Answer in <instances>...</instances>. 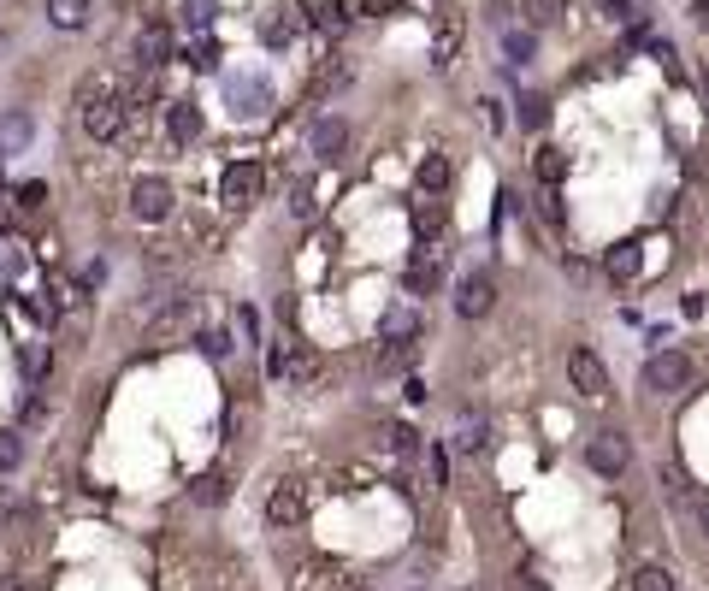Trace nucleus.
I'll use <instances>...</instances> for the list:
<instances>
[{
	"instance_id": "1",
	"label": "nucleus",
	"mask_w": 709,
	"mask_h": 591,
	"mask_svg": "<svg viewBox=\"0 0 709 591\" xmlns=\"http://www.w3.org/2000/svg\"><path fill=\"white\" fill-rule=\"evenodd\" d=\"M692 385V355L686 349H656L645 361V391L650 396H674Z\"/></svg>"
},
{
	"instance_id": "2",
	"label": "nucleus",
	"mask_w": 709,
	"mask_h": 591,
	"mask_svg": "<svg viewBox=\"0 0 709 591\" xmlns=\"http://www.w3.org/2000/svg\"><path fill=\"white\" fill-rule=\"evenodd\" d=\"M83 131L95 136V142H113V136L125 131V95H119V89H107V95L83 101Z\"/></svg>"
},
{
	"instance_id": "3",
	"label": "nucleus",
	"mask_w": 709,
	"mask_h": 591,
	"mask_svg": "<svg viewBox=\"0 0 709 591\" xmlns=\"http://www.w3.org/2000/svg\"><path fill=\"white\" fill-rule=\"evenodd\" d=\"M260 190H266V166L260 160H231L225 166V184H219L225 207H249V201H260Z\"/></svg>"
},
{
	"instance_id": "4",
	"label": "nucleus",
	"mask_w": 709,
	"mask_h": 591,
	"mask_svg": "<svg viewBox=\"0 0 709 591\" xmlns=\"http://www.w3.org/2000/svg\"><path fill=\"white\" fill-rule=\"evenodd\" d=\"M627 461H633V444H627V432H597V438L585 444V467H591V473H603V479L627 473Z\"/></svg>"
},
{
	"instance_id": "5",
	"label": "nucleus",
	"mask_w": 709,
	"mask_h": 591,
	"mask_svg": "<svg viewBox=\"0 0 709 591\" xmlns=\"http://www.w3.org/2000/svg\"><path fill=\"white\" fill-rule=\"evenodd\" d=\"M497 308V278L491 272H467L461 284H455V314L461 320H485Z\"/></svg>"
},
{
	"instance_id": "6",
	"label": "nucleus",
	"mask_w": 709,
	"mask_h": 591,
	"mask_svg": "<svg viewBox=\"0 0 709 591\" xmlns=\"http://www.w3.org/2000/svg\"><path fill=\"white\" fill-rule=\"evenodd\" d=\"M130 213L148 219V225L166 219V213H172V184H166V178H136V184H130Z\"/></svg>"
},
{
	"instance_id": "7",
	"label": "nucleus",
	"mask_w": 709,
	"mask_h": 591,
	"mask_svg": "<svg viewBox=\"0 0 709 591\" xmlns=\"http://www.w3.org/2000/svg\"><path fill=\"white\" fill-rule=\"evenodd\" d=\"M568 379H574V391H580V396H603V391H609V367H603L591 349H574V355H568Z\"/></svg>"
},
{
	"instance_id": "8",
	"label": "nucleus",
	"mask_w": 709,
	"mask_h": 591,
	"mask_svg": "<svg viewBox=\"0 0 709 591\" xmlns=\"http://www.w3.org/2000/svg\"><path fill=\"white\" fill-rule=\"evenodd\" d=\"M485 438H491V426H485V414H479V408L455 414V426H450V450H455V456H473V450H485Z\"/></svg>"
},
{
	"instance_id": "9",
	"label": "nucleus",
	"mask_w": 709,
	"mask_h": 591,
	"mask_svg": "<svg viewBox=\"0 0 709 591\" xmlns=\"http://www.w3.org/2000/svg\"><path fill=\"white\" fill-rule=\"evenodd\" d=\"M349 83H355V66L331 54V60H325V66L314 71V77H308V95H314V101H331V95H343Z\"/></svg>"
},
{
	"instance_id": "10",
	"label": "nucleus",
	"mask_w": 709,
	"mask_h": 591,
	"mask_svg": "<svg viewBox=\"0 0 709 591\" xmlns=\"http://www.w3.org/2000/svg\"><path fill=\"white\" fill-rule=\"evenodd\" d=\"M30 136H36V119H30L24 107L0 113V154H24V148H30Z\"/></svg>"
},
{
	"instance_id": "11",
	"label": "nucleus",
	"mask_w": 709,
	"mask_h": 591,
	"mask_svg": "<svg viewBox=\"0 0 709 591\" xmlns=\"http://www.w3.org/2000/svg\"><path fill=\"white\" fill-rule=\"evenodd\" d=\"M408 219H414V237H420V243H432V237L450 225V207H444V201H432V196H420Z\"/></svg>"
},
{
	"instance_id": "12",
	"label": "nucleus",
	"mask_w": 709,
	"mask_h": 591,
	"mask_svg": "<svg viewBox=\"0 0 709 591\" xmlns=\"http://www.w3.org/2000/svg\"><path fill=\"white\" fill-rule=\"evenodd\" d=\"M266 521H272V526H296V521H302V485H278V491L266 497Z\"/></svg>"
},
{
	"instance_id": "13",
	"label": "nucleus",
	"mask_w": 709,
	"mask_h": 591,
	"mask_svg": "<svg viewBox=\"0 0 709 591\" xmlns=\"http://www.w3.org/2000/svg\"><path fill=\"white\" fill-rule=\"evenodd\" d=\"M166 131H172V142L190 148L195 136H201V107H195V101H172V107H166Z\"/></svg>"
},
{
	"instance_id": "14",
	"label": "nucleus",
	"mask_w": 709,
	"mask_h": 591,
	"mask_svg": "<svg viewBox=\"0 0 709 591\" xmlns=\"http://www.w3.org/2000/svg\"><path fill=\"white\" fill-rule=\"evenodd\" d=\"M532 178H538V184H544V190H556V184H562V178H568V154H562V148H550V142H544V148H538V154H532Z\"/></svg>"
},
{
	"instance_id": "15",
	"label": "nucleus",
	"mask_w": 709,
	"mask_h": 591,
	"mask_svg": "<svg viewBox=\"0 0 709 591\" xmlns=\"http://www.w3.org/2000/svg\"><path fill=\"white\" fill-rule=\"evenodd\" d=\"M266 101H272V95H266V83H260V77H231V107H237L243 119H255Z\"/></svg>"
},
{
	"instance_id": "16",
	"label": "nucleus",
	"mask_w": 709,
	"mask_h": 591,
	"mask_svg": "<svg viewBox=\"0 0 709 591\" xmlns=\"http://www.w3.org/2000/svg\"><path fill=\"white\" fill-rule=\"evenodd\" d=\"M603 272H609L615 284H633V278H639V243H615V249L603 255Z\"/></svg>"
},
{
	"instance_id": "17",
	"label": "nucleus",
	"mask_w": 709,
	"mask_h": 591,
	"mask_svg": "<svg viewBox=\"0 0 709 591\" xmlns=\"http://www.w3.org/2000/svg\"><path fill=\"white\" fill-rule=\"evenodd\" d=\"M343 148H349V125H343V119H320V125H314V154H320V160H337Z\"/></svg>"
},
{
	"instance_id": "18",
	"label": "nucleus",
	"mask_w": 709,
	"mask_h": 591,
	"mask_svg": "<svg viewBox=\"0 0 709 591\" xmlns=\"http://www.w3.org/2000/svg\"><path fill=\"white\" fill-rule=\"evenodd\" d=\"M260 42H266V48H290V42H296V12H290V6H278V12L260 24Z\"/></svg>"
},
{
	"instance_id": "19",
	"label": "nucleus",
	"mask_w": 709,
	"mask_h": 591,
	"mask_svg": "<svg viewBox=\"0 0 709 591\" xmlns=\"http://www.w3.org/2000/svg\"><path fill=\"white\" fill-rule=\"evenodd\" d=\"M414 184H420V196L450 190V160H444V154H426V160H420V172H414Z\"/></svg>"
},
{
	"instance_id": "20",
	"label": "nucleus",
	"mask_w": 709,
	"mask_h": 591,
	"mask_svg": "<svg viewBox=\"0 0 709 591\" xmlns=\"http://www.w3.org/2000/svg\"><path fill=\"white\" fill-rule=\"evenodd\" d=\"M48 18L60 30H83L89 24V0H48Z\"/></svg>"
},
{
	"instance_id": "21",
	"label": "nucleus",
	"mask_w": 709,
	"mask_h": 591,
	"mask_svg": "<svg viewBox=\"0 0 709 591\" xmlns=\"http://www.w3.org/2000/svg\"><path fill=\"white\" fill-rule=\"evenodd\" d=\"M627 591H674V574H668V568H656V562H645V568H633V574H627Z\"/></svg>"
},
{
	"instance_id": "22",
	"label": "nucleus",
	"mask_w": 709,
	"mask_h": 591,
	"mask_svg": "<svg viewBox=\"0 0 709 591\" xmlns=\"http://www.w3.org/2000/svg\"><path fill=\"white\" fill-rule=\"evenodd\" d=\"M190 314H195V296H178V302H172V314H160V320H154V331H148V337L160 343L166 331H184V326H190Z\"/></svg>"
},
{
	"instance_id": "23",
	"label": "nucleus",
	"mask_w": 709,
	"mask_h": 591,
	"mask_svg": "<svg viewBox=\"0 0 709 591\" xmlns=\"http://www.w3.org/2000/svg\"><path fill=\"white\" fill-rule=\"evenodd\" d=\"M195 349H201L207 361H225V355H231V331H225V326H201V331H195Z\"/></svg>"
},
{
	"instance_id": "24",
	"label": "nucleus",
	"mask_w": 709,
	"mask_h": 591,
	"mask_svg": "<svg viewBox=\"0 0 709 591\" xmlns=\"http://www.w3.org/2000/svg\"><path fill=\"white\" fill-rule=\"evenodd\" d=\"M408 290H414V296L438 290V261H432V255H414V261H408Z\"/></svg>"
},
{
	"instance_id": "25",
	"label": "nucleus",
	"mask_w": 709,
	"mask_h": 591,
	"mask_svg": "<svg viewBox=\"0 0 709 591\" xmlns=\"http://www.w3.org/2000/svg\"><path fill=\"white\" fill-rule=\"evenodd\" d=\"M190 497L195 503H225V497H231V479H225V473H201L190 485Z\"/></svg>"
},
{
	"instance_id": "26",
	"label": "nucleus",
	"mask_w": 709,
	"mask_h": 591,
	"mask_svg": "<svg viewBox=\"0 0 709 591\" xmlns=\"http://www.w3.org/2000/svg\"><path fill=\"white\" fill-rule=\"evenodd\" d=\"M503 54H509L515 66H532V54H538V42H532V30H503Z\"/></svg>"
},
{
	"instance_id": "27",
	"label": "nucleus",
	"mask_w": 709,
	"mask_h": 591,
	"mask_svg": "<svg viewBox=\"0 0 709 591\" xmlns=\"http://www.w3.org/2000/svg\"><path fill=\"white\" fill-rule=\"evenodd\" d=\"M18 461H24V438H18L12 426H0V473H12Z\"/></svg>"
},
{
	"instance_id": "28",
	"label": "nucleus",
	"mask_w": 709,
	"mask_h": 591,
	"mask_svg": "<svg viewBox=\"0 0 709 591\" xmlns=\"http://www.w3.org/2000/svg\"><path fill=\"white\" fill-rule=\"evenodd\" d=\"M166 54H172L166 30H148V36H142V66H166Z\"/></svg>"
},
{
	"instance_id": "29",
	"label": "nucleus",
	"mask_w": 709,
	"mask_h": 591,
	"mask_svg": "<svg viewBox=\"0 0 709 591\" xmlns=\"http://www.w3.org/2000/svg\"><path fill=\"white\" fill-rule=\"evenodd\" d=\"M396 337H420V314H390V320H385V343H396Z\"/></svg>"
},
{
	"instance_id": "30",
	"label": "nucleus",
	"mask_w": 709,
	"mask_h": 591,
	"mask_svg": "<svg viewBox=\"0 0 709 591\" xmlns=\"http://www.w3.org/2000/svg\"><path fill=\"white\" fill-rule=\"evenodd\" d=\"M562 6H568V0H526V18H532V24H556Z\"/></svg>"
},
{
	"instance_id": "31",
	"label": "nucleus",
	"mask_w": 709,
	"mask_h": 591,
	"mask_svg": "<svg viewBox=\"0 0 709 591\" xmlns=\"http://www.w3.org/2000/svg\"><path fill=\"white\" fill-rule=\"evenodd\" d=\"M184 24H190V30H207V24H213V0H184Z\"/></svg>"
},
{
	"instance_id": "32",
	"label": "nucleus",
	"mask_w": 709,
	"mask_h": 591,
	"mask_svg": "<svg viewBox=\"0 0 709 591\" xmlns=\"http://www.w3.org/2000/svg\"><path fill=\"white\" fill-rule=\"evenodd\" d=\"M520 125H526V131L544 125V101H538V95H520Z\"/></svg>"
},
{
	"instance_id": "33",
	"label": "nucleus",
	"mask_w": 709,
	"mask_h": 591,
	"mask_svg": "<svg viewBox=\"0 0 709 591\" xmlns=\"http://www.w3.org/2000/svg\"><path fill=\"white\" fill-rule=\"evenodd\" d=\"M190 66H195V71H213V66H219V42H195Z\"/></svg>"
},
{
	"instance_id": "34",
	"label": "nucleus",
	"mask_w": 709,
	"mask_h": 591,
	"mask_svg": "<svg viewBox=\"0 0 709 591\" xmlns=\"http://www.w3.org/2000/svg\"><path fill=\"white\" fill-rule=\"evenodd\" d=\"M24 373H30V379H42V373H48V349H42V343H30V349H24Z\"/></svg>"
},
{
	"instance_id": "35",
	"label": "nucleus",
	"mask_w": 709,
	"mask_h": 591,
	"mask_svg": "<svg viewBox=\"0 0 709 591\" xmlns=\"http://www.w3.org/2000/svg\"><path fill=\"white\" fill-rule=\"evenodd\" d=\"M390 444H396L402 456H414V450H420V432H408V426H390Z\"/></svg>"
},
{
	"instance_id": "36",
	"label": "nucleus",
	"mask_w": 709,
	"mask_h": 591,
	"mask_svg": "<svg viewBox=\"0 0 709 591\" xmlns=\"http://www.w3.org/2000/svg\"><path fill=\"white\" fill-rule=\"evenodd\" d=\"M42 201H48V184H24L18 190V207H42Z\"/></svg>"
},
{
	"instance_id": "37",
	"label": "nucleus",
	"mask_w": 709,
	"mask_h": 591,
	"mask_svg": "<svg viewBox=\"0 0 709 591\" xmlns=\"http://www.w3.org/2000/svg\"><path fill=\"white\" fill-rule=\"evenodd\" d=\"M538 213H544L550 225H562V207H556V196H550V190H544V201H538Z\"/></svg>"
},
{
	"instance_id": "38",
	"label": "nucleus",
	"mask_w": 709,
	"mask_h": 591,
	"mask_svg": "<svg viewBox=\"0 0 709 591\" xmlns=\"http://www.w3.org/2000/svg\"><path fill=\"white\" fill-rule=\"evenodd\" d=\"M509 591H550L538 574H520V580H509Z\"/></svg>"
},
{
	"instance_id": "39",
	"label": "nucleus",
	"mask_w": 709,
	"mask_h": 591,
	"mask_svg": "<svg viewBox=\"0 0 709 591\" xmlns=\"http://www.w3.org/2000/svg\"><path fill=\"white\" fill-rule=\"evenodd\" d=\"M237 326H243L249 337H255V331H260V314H255V308H237Z\"/></svg>"
},
{
	"instance_id": "40",
	"label": "nucleus",
	"mask_w": 709,
	"mask_h": 591,
	"mask_svg": "<svg viewBox=\"0 0 709 591\" xmlns=\"http://www.w3.org/2000/svg\"><path fill=\"white\" fill-rule=\"evenodd\" d=\"M12 225H18V207H12V201H0V237H6Z\"/></svg>"
},
{
	"instance_id": "41",
	"label": "nucleus",
	"mask_w": 709,
	"mask_h": 591,
	"mask_svg": "<svg viewBox=\"0 0 709 591\" xmlns=\"http://www.w3.org/2000/svg\"><path fill=\"white\" fill-rule=\"evenodd\" d=\"M698 24L709 30V0H698Z\"/></svg>"
},
{
	"instance_id": "42",
	"label": "nucleus",
	"mask_w": 709,
	"mask_h": 591,
	"mask_svg": "<svg viewBox=\"0 0 709 591\" xmlns=\"http://www.w3.org/2000/svg\"><path fill=\"white\" fill-rule=\"evenodd\" d=\"M0 591H30L24 580H0Z\"/></svg>"
},
{
	"instance_id": "43",
	"label": "nucleus",
	"mask_w": 709,
	"mask_h": 591,
	"mask_svg": "<svg viewBox=\"0 0 709 591\" xmlns=\"http://www.w3.org/2000/svg\"><path fill=\"white\" fill-rule=\"evenodd\" d=\"M698 526H704V532H709V503H704V509H698Z\"/></svg>"
}]
</instances>
